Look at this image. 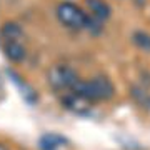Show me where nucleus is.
<instances>
[{
  "label": "nucleus",
  "instance_id": "1",
  "mask_svg": "<svg viewBox=\"0 0 150 150\" xmlns=\"http://www.w3.org/2000/svg\"><path fill=\"white\" fill-rule=\"evenodd\" d=\"M55 15L60 23L70 30H90L97 33L102 28L100 22L92 18L87 12H83L77 4H72V2H60L55 7Z\"/></svg>",
  "mask_w": 150,
  "mask_h": 150
},
{
  "label": "nucleus",
  "instance_id": "2",
  "mask_svg": "<svg viewBox=\"0 0 150 150\" xmlns=\"http://www.w3.org/2000/svg\"><path fill=\"white\" fill-rule=\"evenodd\" d=\"M74 92L83 97L90 103L93 102H107L115 95V87L105 75H97L88 80H82L74 87Z\"/></svg>",
  "mask_w": 150,
  "mask_h": 150
},
{
  "label": "nucleus",
  "instance_id": "3",
  "mask_svg": "<svg viewBox=\"0 0 150 150\" xmlns=\"http://www.w3.org/2000/svg\"><path fill=\"white\" fill-rule=\"evenodd\" d=\"M47 82L55 92H70L80 82L77 70L65 64H55L47 72Z\"/></svg>",
  "mask_w": 150,
  "mask_h": 150
},
{
  "label": "nucleus",
  "instance_id": "4",
  "mask_svg": "<svg viewBox=\"0 0 150 150\" xmlns=\"http://www.w3.org/2000/svg\"><path fill=\"white\" fill-rule=\"evenodd\" d=\"M60 102H62L64 108H67L69 112L75 113V115H87L92 108V103L85 100L83 97H80L79 93H75L74 90L64 92L60 97Z\"/></svg>",
  "mask_w": 150,
  "mask_h": 150
},
{
  "label": "nucleus",
  "instance_id": "5",
  "mask_svg": "<svg viewBox=\"0 0 150 150\" xmlns=\"http://www.w3.org/2000/svg\"><path fill=\"white\" fill-rule=\"evenodd\" d=\"M4 55L12 64H22L27 59V48L20 40H4Z\"/></svg>",
  "mask_w": 150,
  "mask_h": 150
},
{
  "label": "nucleus",
  "instance_id": "6",
  "mask_svg": "<svg viewBox=\"0 0 150 150\" xmlns=\"http://www.w3.org/2000/svg\"><path fill=\"white\" fill-rule=\"evenodd\" d=\"M85 7L88 10V15L100 23L112 17V7L105 0H85Z\"/></svg>",
  "mask_w": 150,
  "mask_h": 150
},
{
  "label": "nucleus",
  "instance_id": "7",
  "mask_svg": "<svg viewBox=\"0 0 150 150\" xmlns=\"http://www.w3.org/2000/svg\"><path fill=\"white\" fill-rule=\"evenodd\" d=\"M7 74L10 75L12 82H13V83H15V85L18 87V90H20L22 97H23V100H25V102H28L30 105H35V103H37V100H38L37 92L33 90V88H32L30 85H28L27 82L22 80V77H18V75H17L15 72H13V70H7Z\"/></svg>",
  "mask_w": 150,
  "mask_h": 150
},
{
  "label": "nucleus",
  "instance_id": "8",
  "mask_svg": "<svg viewBox=\"0 0 150 150\" xmlns=\"http://www.w3.org/2000/svg\"><path fill=\"white\" fill-rule=\"evenodd\" d=\"M65 144H67V139L59 134H45L38 140L40 150H59Z\"/></svg>",
  "mask_w": 150,
  "mask_h": 150
},
{
  "label": "nucleus",
  "instance_id": "9",
  "mask_svg": "<svg viewBox=\"0 0 150 150\" xmlns=\"http://www.w3.org/2000/svg\"><path fill=\"white\" fill-rule=\"evenodd\" d=\"M0 33H2L4 40H20L22 42V38L25 37L23 28L17 22H5L0 28Z\"/></svg>",
  "mask_w": 150,
  "mask_h": 150
},
{
  "label": "nucleus",
  "instance_id": "10",
  "mask_svg": "<svg viewBox=\"0 0 150 150\" xmlns=\"http://www.w3.org/2000/svg\"><path fill=\"white\" fill-rule=\"evenodd\" d=\"M132 42L135 43V47L140 48L145 54H150V33L144 32V30H135L132 35Z\"/></svg>",
  "mask_w": 150,
  "mask_h": 150
},
{
  "label": "nucleus",
  "instance_id": "11",
  "mask_svg": "<svg viewBox=\"0 0 150 150\" xmlns=\"http://www.w3.org/2000/svg\"><path fill=\"white\" fill-rule=\"evenodd\" d=\"M132 97L135 98V102L142 105V107H150V93L145 92L140 87H134L132 88Z\"/></svg>",
  "mask_w": 150,
  "mask_h": 150
},
{
  "label": "nucleus",
  "instance_id": "12",
  "mask_svg": "<svg viewBox=\"0 0 150 150\" xmlns=\"http://www.w3.org/2000/svg\"><path fill=\"white\" fill-rule=\"evenodd\" d=\"M0 150H8V149H7L5 145H2V144H0Z\"/></svg>",
  "mask_w": 150,
  "mask_h": 150
}]
</instances>
